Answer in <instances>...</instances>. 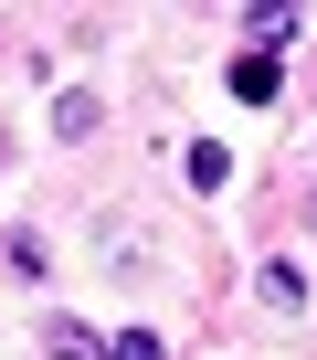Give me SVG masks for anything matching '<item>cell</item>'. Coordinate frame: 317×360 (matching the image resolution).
I'll list each match as a JSON object with an SVG mask.
<instances>
[{
	"label": "cell",
	"instance_id": "cell-1",
	"mask_svg": "<svg viewBox=\"0 0 317 360\" xmlns=\"http://www.w3.org/2000/svg\"><path fill=\"white\" fill-rule=\"evenodd\" d=\"M95 127H106V96L95 85H64L53 96V138H95Z\"/></svg>",
	"mask_w": 317,
	"mask_h": 360
},
{
	"label": "cell",
	"instance_id": "cell-2",
	"mask_svg": "<svg viewBox=\"0 0 317 360\" xmlns=\"http://www.w3.org/2000/svg\"><path fill=\"white\" fill-rule=\"evenodd\" d=\"M275 85H285L275 53H243V64H233V96H243V106H275Z\"/></svg>",
	"mask_w": 317,
	"mask_h": 360
},
{
	"label": "cell",
	"instance_id": "cell-3",
	"mask_svg": "<svg viewBox=\"0 0 317 360\" xmlns=\"http://www.w3.org/2000/svg\"><path fill=\"white\" fill-rule=\"evenodd\" d=\"M180 169H191V191H222V169H233V159H222V138H201V148H191Z\"/></svg>",
	"mask_w": 317,
	"mask_h": 360
},
{
	"label": "cell",
	"instance_id": "cell-4",
	"mask_svg": "<svg viewBox=\"0 0 317 360\" xmlns=\"http://www.w3.org/2000/svg\"><path fill=\"white\" fill-rule=\"evenodd\" d=\"M264 297H275V307H306V276H296V265L275 255V265H264Z\"/></svg>",
	"mask_w": 317,
	"mask_h": 360
},
{
	"label": "cell",
	"instance_id": "cell-5",
	"mask_svg": "<svg viewBox=\"0 0 317 360\" xmlns=\"http://www.w3.org/2000/svg\"><path fill=\"white\" fill-rule=\"evenodd\" d=\"M106 360H158V339H148V328H116V339H106Z\"/></svg>",
	"mask_w": 317,
	"mask_h": 360
},
{
	"label": "cell",
	"instance_id": "cell-6",
	"mask_svg": "<svg viewBox=\"0 0 317 360\" xmlns=\"http://www.w3.org/2000/svg\"><path fill=\"white\" fill-rule=\"evenodd\" d=\"M43 360H95V339H85V328H53V339H43Z\"/></svg>",
	"mask_w": 317,
	"mask_h": 360
},
{
	"label": "cell",
	"instance_id": "cell-7",
	"mask_svg": "<svg viewBox=\"0 0 317 360\" xmlns=\"http://www.w3.org/2000/svg\"><path fill=\"white\" fill-rule=\"evenodd\" d=\"M306 223H317V202H306Z\"/></svg>",
	"mask_w": 317,
	"mask_h": 360
},
{
	"label": "cell",
	"instance_id": "cell-8",
	"mask_svg": "<svg viewBox=\"0 0 317 360\" xmlns=\"http://www.w3.org/2000/svg\"><path fill=\"white\" fill-rule=\"evenodd\" d=\"M0 159H11V148H0Z\"/></svg>",
	"mask_w": 317,
	"mask_h": 360
}]
</instances>
